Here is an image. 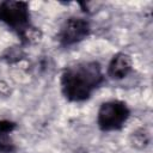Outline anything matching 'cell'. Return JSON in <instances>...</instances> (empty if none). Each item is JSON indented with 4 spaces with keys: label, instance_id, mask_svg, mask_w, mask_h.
I'll return each instance as SVG.
<instances>
[{
    "label": "cell",
    "instance_id": "1",
    "mask_svg": "<svg viewBox=\"0 0 153 153\" xmlns=\"http://www.w3.org/2000/svg\"><path fill=\"white\" fill-rule=\"evenodd\" d=\"M104 81L102 67L96 61H84L63 69L61 91L69 102H84Z\"/></svg>",
    "mask_w": 153,
    "mask_h": 153
},
{
    "label": "cell",
    "instance_id": "2",
    "mask_svg": "<svg viewBox=\"0 0 153 153\" xmlns=\"http://www.w3.org/2000/svg\"><path fill=\"white\" fill-rule=\"evenodd\" d=\"M29 4L25 1L6 0L0 2V22L14 31L23 43L38 42L42 32L31 24Z\"/></svg>",
    "mask_w": 153,
    "mask_h": 153
},
{
    "label": "cell",
    "instance_id": "3",
    "mask_svg": "<svg viewBox=\"0 0 153 153\" xmlns=\"http://www.w3.org/2000/svg\"><path fill=\"white\" fill-rule=\"evenodd\" d=\"M130 110L122 100H109L100 105L97 114V123L103 131L121 129L128 121Z\"/></svg>",
    "mask_w": 153,
    "mask_h": 153
},
{
    "label": "cell",
    "instance_id": "4",
    "mask_svg": "<svg viewBox=\"0 0 153 153\" xmlns=\"http://www.w3.org/2000/svg\"><path fill=\"white\" fill-rule=\"evenodd\" d=\"M91 32L90 22L81 17H71L61 26L57 39L61 45L71 47L88 37Z\"/></svg>",
    "mask_w": 153,
    "mask_h": 153
},
{
    "label": "cell",
    "instance_id": "5",
    "mask_svg": "<svg viewBox=\"0 0 153 153\" xmlns=\"http://www.w3.org/2000/svg\"><path fill=\"white\" fill-rule=\"evenodd\" d=\"M133 61L131 57L126 53H117L112 56L108 66V75L115 80H121L128 76L131 72Z\"/></svg>",
    "mask_w": 153,
    "mask_h": 153
},
{
    "label": "cell",
    "instance_id": "6",
    "mask_svg": "<svg viewBox=\"0 0 153 153\" xmlns=\"http://www.w3.org/2000/svg\"><path fill=\"white\" fill-rule=\"evenodd\" d=\"M17 124L8 120H0V153H14L16 143L12 139V133Z\"/></svg>",
    "mask_w": 153,
    "mask_h": 153
}]
</instances>
